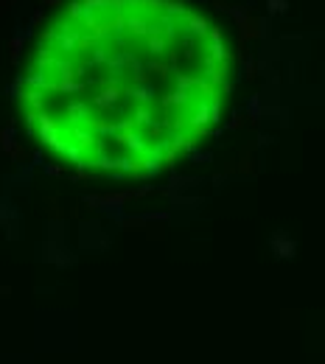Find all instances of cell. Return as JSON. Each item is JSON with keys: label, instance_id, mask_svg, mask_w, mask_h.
Listing matches in <instances>:
<instances>
[{"label": "cell", "instance_id": "6da1fadb", "mask_svg": "<svg viewBox=\"0 0 325 364\" xmlns=\"http://www.w3.org/2000/svg\"><path fill=\"white\" fill-rule=\"evenodd\" d=\"M230 79L222 28L185 0H73L34 45L20 106L76 168L146 180L210 135Z\"/></svg>", "mask_w": 325, "mask_h": 364}]
</instances>
